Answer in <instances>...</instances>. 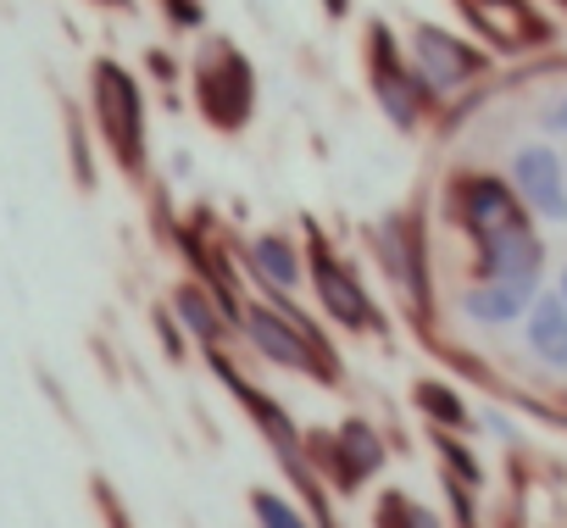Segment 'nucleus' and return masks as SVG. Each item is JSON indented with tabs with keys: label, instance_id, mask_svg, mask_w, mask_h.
<instances>
[{
	"label": "nucleus",
	"instance_id": "20",
	"mask_svg": "<svg viewBox=\"0 0 567 528\" xmlns=\"http://www.w3.org/2000/svg\"><path fill=\"white\" fill-rule=\"evenodd\" d=\"M539 128H545V139H567V90H556L539 106Z\"/></svg>",
	"mask_w": 567,
	"mask_h": 528
},
{
	"label": "nucleus",
	"instance_id": "12",
	"mask_svg": "<svg viewBox=\"0 0 567 528\" xmlns=\"http://www.w3.org/2000/svg\"><path fill=\"white\" fill-rule=\"evenodd\" d=\"M245 273L256 279V296L267 301H296V290L307 284V250L278 234V228H261L245 239Z\"/></svg>",
	"mask_w": 567,
	"mask_h": 528
},
{
	"label": "nucleus",
	"instance_id": "6",
	"mask_svg": "<svg viewBox=\"0 0 567 528\" xmlns=\"http://www.w3.org/2000/svg\"><path fill=\"white\" fill-rule=\"evenodd\" d=\"M373 245H379V261H384L390 284L401 290V301H406L417 318H429V307H434V261H429V234H423V222H417L412 211H395V217H384V222L373 228Z\"/></svg>",
	"mask_w": 567,
	"mask_h": 528
},
{
	"label": "nucleus",
	"instance_id": "21",
	"mask_svg": "<svg viewBox=\"0 0 567 528\" xmlns=\"http://www.w3.org/2000/svg\"><path fill=\"white\" fill-rule=\"evenodd\" d=\"M162 12H167L178 29H200V0H162Z\"/></svg>",
	"mask_w": 567,
	"mask_h": 528
},
{
	"label": "nucleus",
	"instance_id": "22",
	"mask_svg": "<svg viewBox=\"0 0 567 528\" xmlns=\"http://www.w3.org/2000/svg\"><path fill=\"white\" fill-rule=\"evenodd\" d=\"M156 334L167 340V356H184V334H178V323H167V312H156Z\"/></svg>",
	"mask_w": 567,
	"mask_h": 528
},
{
	"label": "nucleus",
	"instance_id": "25",
	"mask_svg": "<svg viewBox=\"0 0 567 528\" xmlns=\"http://www.w3.org/2000/svg\"><path fill=\"white\" fill-rule=\"evenodd\" d=\"M561 167H567V156H561Z\"/></svg>",
	"mask_w": 567,
	"mask_h": 528
},
{
	"label": "nucleus",
	"instance_id": "2",
	"mask_svg": "<svg viewBox=\"0 0 567 528\" xmlns=\"http://www.w3.org/2000/svg\"><path fill=\"white\" fill-rule=\"evenodd\" d=\"M90 101H95V128L112 145V156L128 173H140L145 167V95H140V79L123 62H95Z\"/></svg>",
	"mask_w": 567,
	"mask_h": 528
},
{
	"label": "nucleus",
	"instance_id": "14",
	"mask_svg": "<svg viewBox=\"0 0 567 528\" xmlns=\"http://www.w3.org/2000/svg\"><path fill=\"white\" fill-rule=\"evenodd\" d=\"M517 329H523L528 362L545 367V373H556V379H567V307L556 301V290H539L534 307H528V318Z\"/></svg>",
	"mask_w": 567,
	"mask_h": 528
},
{
	"label": "nucleus",
	"instance_id": "17",
	"mask_svg": "<svg viewBox=\"0 0 567 528\" xmlns=\"http://www.w3.org/2000/svg\"><path fill=\"white\" fill-rule=\"evenodd\" d=\"M250 517H256V528H318L312 517H307V506L301 500H290V495H278V489H250Z\"/></svg>",
	"mask_w": 567,
	"mask_h": 528
},
{
	"label": "nucleus",
	"instance_id": "11",
	"mask_svg": "<svg viewBox=\"0 0 567 528\" xmlns=\"http://www.w3.org/2000/svg\"><path fill=\"white\" fill-rule=\"evenodd\" d=\"M368 73H373V95H379L384 117H390L401 134H417V123H423V112H429V95H423V84L412 79V68L395 56V45H390L384 29H373Z\"/></svg>",
	"mask_w": 567,
	"mask_h": 528
},
{
	"label": "nucleus",
	"instance_id": "16",
	"mask_svg": "<svg viewBox=\"0 0 567 528\" xmlns=\"http://www.w3.org/2000/svg\"><path fill=\"white\" fill-rule=\"evenodd\" d=\"M412 406L440 428V434H456V428H467L473 423V406L462 401V390L456 384H445V379H423L417 390H412Z\"/></svg>",
	"mask_w": 567,
	"mask_h": 528
},
{
	"label": "nucleus",
	"instance_id": "3",
	"mask_svg": "<svg viewBox=\"0 0 567 528\" xmlns=\"http://www.w3.org/2000/svg\"><path fill=\"white\" fill-rule=\"evenodd\" d=\"M445 217H451L473 245H489V239L517 234V228L534 222L501 173H462V178L451 184V195H445Z\"/></svg>",
	"mask_w": 567,
	"mask_h": 528
},
{
	"label": "nucleus",
	"instance_id": "15",
	"mask_svg": "<svg viewBox=\"0 0 567 528\" xmlns=\"http://www.w3.org/2000/svg\"><path fill=\"white\" fill-rule=\"evenodd\" d=\"M534 296L539 290H528V284H467L462 296H456V307H462V318L473 323V329H517L523 318H528V307H534Z\"/></svg>",
	"mask_w": 567,
	"mask_h": 528
},
{
	"label": "nucleus",
	"instance_id": "5",
	"mask_svg": "<svg viewBox=\"0 0 567 528\" xmlns=\"http://www.w3.org/2000/svg\"><path fill=\"white\" fill-rule=\"evenodd\" d=\"M406 68L423 84V95H462V90H473V79H484L489 62L473 40L434 29V23H417L412 45H406Z\"/></svg>",
	"mask_w": 567,
	"mask_h": 528
},
{
	"label": "nucleus",
	"instance_id": "18",
	"mask_svg": "<svg viewBox=\"0 0 567 528\" xmlns=\"http://www.w3.org/2000/svg\"><path fill=\"white\" fill-rule=\"evenodd\" d=\"M379 528H445V522L434 506L412 500L406 489H390V495H379Z\"/></svg>",
	"mask_w": 567,
	"mask_h": 528
},
{
	"label": "nucleus",
	"instance_id": "4",
	"mask_svg": "<svg viewBox=\"0 0 567 528\" xmlns=\"http://www.w3.org/2000/svg\"><path fill=\"white\" fill-rule=\"evenodd\" d=\"M301 451H307V462L312 467H323V478H329V489H362V484H373L379 473H384V434L368 423V417H346L334 434H307L301 439Z\"/></svg>",
	"mask_w": 567,
	"mask_h": 528
},
{
	"label": "nucleus",
	"instance_id": "23",
	"mask_svg": "<svg viewBox=\"0 0 567 528\" xmlns=\"http://www.w3.org/2000/svg\"><path fill=\"white\" fill-rule=\"evenodd\" d=\"M556 301L567 307V261H561V268H556Z\"/></svg>",
	"mask_w": 567,
	"mask_h": 528
},
{
	"label": "nucleus",
	"instance_id": "9",
	"mask_svg": "<svg viewBox=\"0 0 567 528\" xmlns=\"http://www.w3.org/2000/svg\"><path fill=\"white\" fill-rule=\"evenodd\" d=\"M506 184L534 222H550V228L567 222V167H561V151L550 139L517 145L506 162Z\"/></svg>",
	"mask_w": 567,
	"mask_h": 528
},
{
	"label": "nucleus",
	"instance_id": "10",
	"mask_svg": "<svg viewBox=\"0 0 567 528\" xmlns=\"http://www.w3.org/2000/svg\"><path fill=\"white\" fill-rule=\"evenodd\" d=\"M545 261H550L545 234L528 222L517 234H501L489 245H473V284H528V290H539Z\"/></svg>",
	"mask_w": 567,
	"mask_h": 528
},
{
	"label": "nucleus",
	"instance_id": "1",
	"mask_svg": "<svg viewBox=\"0 0 567 528\" xmlns=\"http://www.w3.org/2000/svg\"><path fill=\"white\" fill-rule=\"evenodd\" d=\"M234 334H239L261 362H272V367H284V373H301V379H318V384H334V379H340V362H334L329 340L312 329V318H307L296 301H267V296L245 301Z\"/></svg>",
	"mask_w": 567,
	"mask_h": 528
},
{
	"label": "nucleus",
	"instance_id": "7",
	"mask_svg": "<svg viewBox=\"0 0 567 528\" xmlns=\"http://www.w3.org/2000/svg\"><path fill=\"white\" fill-rule=\"evenodd\" d=\"M195 101H200V112L217 128H228V134L245 128V117L256 112V73H250V62L234 45L212 40L200 51V68H195Z\"/></svg>",
	"mask_w": 567,
	"mask_h": 528
},
{
	"label": "nucleus",
	"instance_id": "8",
	"mask_svg": "<svg viewBox=\"0 0 567 528\" xmlns=\"http://www.w3.org/2000/svg\"><path fill=\"white\" fill-rule=\"evenodd\" d=\"M307 279H312V296H318V307H323L329 323H340L346 334H390V323L373 307V296L362 290V279L346 268L334 250H323L318 239L307 250Z\"/></svg>",
	"mask_w": 567,
	"mask_h": 528
},
{
	"label": "nucleus",
	"instance_id": "19",
	"mask_svg": "<svg viewBox=\"0 0 567 528\" xmlns=\"http://www.w3.org/2000/svg\"><path fill=\"white\" fill-rule=\"evenodd\" d=\"M434 451H440L445 467H451L445 478H456L462 489H478V484H484V462H478V451H467L456 434H440V428H434Z\"/></svg>",
	"mask_w": 567,
	"mask_h": 528
},
{
	"label": "nucleus",
	"instance_id": "24",
	"mask_svg": "<svg viewBox=\"0 0 567 528\" xmlns=\"http://www.w3.org/2000/svg\"><path fill=\"white\" fill-rule=\"evenodd\" d=\"M323 12H329V18H346V12H351V0H323Z\"/></svg>",
	"mask_w": 567,
	"mask_h": 528
},
{
	"label": "nucleus",
	"instance_id": "13",
	"mask_svg": "<svg viewBox=\"0 0 567 528\" xmlns=\"http://www.w3.org/2000/svg\"><path fill=\"white\" fill-rule=\"evenodd\" d=\"M173 323L212 356V351H228L234 323H239V301L228 290H212V284H178L173 290Z\"/></svg>",
	"mask_w": 567,
	"mask_h": 528
}]
</instances>
